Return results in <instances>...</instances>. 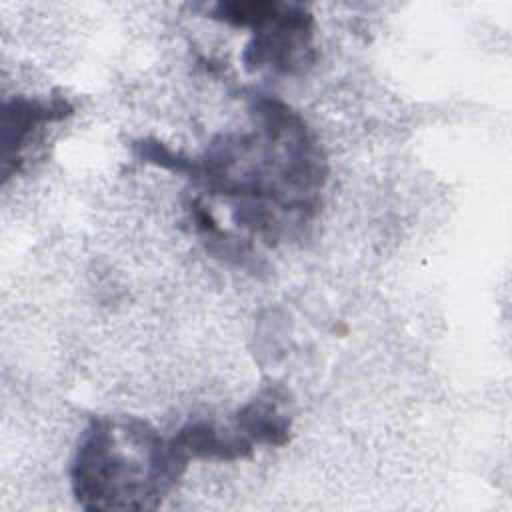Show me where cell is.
I'll return each instance as SVG.
<instances>
[{"instance_id":"7","label":"cell","mask_w":512,"mask_h":512,"mask_svg":"<svg viewBox=\"0 0 512 512\" xmlns=\"http://www.w3.org/2000/svg\"><path fill=\"white\" fill-rule=\"evenodd\" d=\"M132 154L148 164L160 166L164 170L188 176L192 174V166H194V158H188L172 148H168L166 144H162L160 140L154 138H140L132 142Z\"/></svg>"},{"instance_id":"1","label":"cell","mask_w":512,"mask_h":512,"mask_svg":"<svg viewBox=\"0 0 512 512\" xmlns=\"http://www.w3.org/2000/svg\"><path fill=\"white\" fill-rule=\"evenodd\" d=\"M248 114L252 128L216 136L194 158L190 180L226 198L234 224L272 246L318 216L328 164L304 118L280 98L250 92Z\"/></svg>"},{"instance_id":"2","label":"cell","mask_w":512,"mask_h":512,"mask_svg":"<svg viewBox=\"0 0 512 512\" xmlns=\"http://www.w3.org/2000/svg\"><path fill=\"white\" fill-rule=\"evenodd\" d=\"M190 460L172 436L130 414L94 416L80 434L70 488L84 510H156L176 488Z\"/></svg>"},{"instance_id":"6","label":"cell","mask_w":512,"mask_h":512,"mask_svg":"<svg viewBox=\"0 0 512 512\" xmlns=\"http://www.w3.org/2000/svg\"><path fill=\"white\" fill-rule=\"evenodd\" d=\"M178 450L192 460L234 462L250 458L254 444L246 440L232 424L218 426L208 420H190L172 434Z\"/></svg>"},{"instance_id":"4","label":"cell","mask_w":512,"mask_h":512,"mask_svg":"<svg viewBox=\"0 0 512 512\" xmlns=\"http://www.w3.org/2000/svg\"><path fill=\"white\" fill-rule=\"evenodd\" d=\"M74 114L68 98L54 94L48 98L14 96L2 106V180L22 168V154L30 146L34 132L52 122H60Z\"/></svg>"},{"instance_id":"3","label":"cell","mask_w":512,"mask_h":512,"mask_svg":"<svg viewBox=\"0 0 512 512\" xmlns=\"http://www.w3.org/2000/svg\"><path fill=\"white\" fill-rule=\"evenodd\" d=\"M210 18L252 30L240 56L246 72L300 74L316 60L314 16L304 4L280 0H228L210 8Z\"/></svg>"},{"instance_id":"5","label":"cell","mask_w":512,"mask_h":512,"mask_svg":"<svg viewBox=\"0 0 512 512\" xmlns=\"http://www.w3.org/2000/svg\"><path fill=\"white\" fill-rule=\"evenodd\" d=\"M230 424L254 446L288 444L292 432L290 392L278 382L262 386L252 400L236 410Z\"/></svg>"}]
</instances>
